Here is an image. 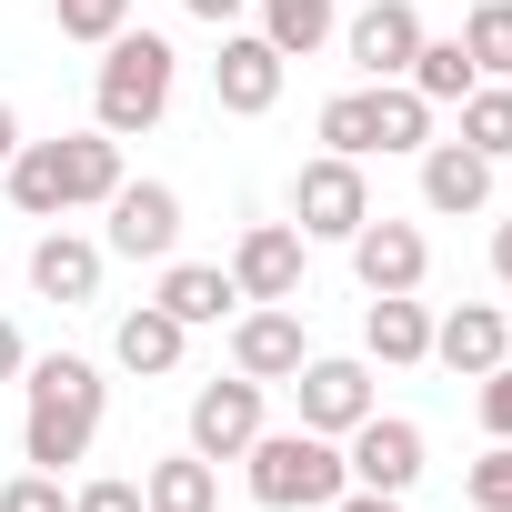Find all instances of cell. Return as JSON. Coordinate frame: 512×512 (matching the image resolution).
<instances>
[{"mask_svg": "<svg viewBox=\"0 0 512 512\" xmlns=\"http://www.w3.org/2000/svg\"><path fill=\"white\" fill-rule=\"evenodd\" d=\"M111 31H131V0H61V41H111Z\"/></svg>", "mask_w": 512, "mask_h": 512, "instance_id": "cell-28", "label": "cell"}, {"mask_svg": "<svg viewBox=\"0 0 512 512\" xmlns=\"http://www.w3.org/2000/svg\"><path fill=\"white\" fill-rule=\"evenodd\" d=\"M0 181H11V201L31 221H61V211H101L131 171H121V141L111 131H71V141H21Z\"/></svg>", "mask_w": 512, "mask_h": 512, "instance_id": "cell-2", "label": "cell"}, {"mask_svg": "<svg viewBox=\"0 0 512 512\" xmlns=\"http://www.w3.org/2000/svg\"><path fill=\"white\" fill-rule=\"evenodd\" d=\"M31 372V342H21V322H0V382H21Z\"/></svg>", "mask_w": 512, "mask_h": 512, "instance_id": "cell-34", "label": "cell"}, {"mask_svg": "<svg viewBox=\"0 0 512 512\" xmlns=\"http://www.w3.org/2000/svg\"><path fill=\"white\" fill-rule=\"evenodd\" d=\"M352 272H362V292H422V272H432L422 221H362L352 231Z\"/></svg>", "mask_w": 512, "mask_h": 512, "instance_id": "cell-14", "label": "cell"}, {"mask_svg": "<svg viewBox=\"0 0 512 512\" xmlns=\"http://www.w3.org/2000/svg\"><path fill=\"white\" fill-rule=\"evenodd\" d=\"M462 492H472V512H512V442H492V452L472 462V482H462Z\"/></svg>", "mask_w": 512, "mask_h": 512, "instance_id": "cell-29", "label": "cell"}, {"mask_svg": "<svg viewBox=\"0 0 512 512\" xmlns=\"http://www.w3.org/2000/svg\"><path fill=\"white\" fill-rule=\"evenodd\" d=\"M181 332H201V322H231L241 312V282H231V262H161V292H151Z\"/></svg>", "mask_w": 512, "mask_h": 512, "instance_id": "cell-18", "label": "cell"}, {"mask_svg": "<svg viewBox=\"0 0 512 512\" xmlns=\"http://www.w3.org/2000/svg\"><path fill=\"white\" fill-rule=\"evenodd\" d=\"M342 472H352L362 492H412V482H422V422L362 412V422L342 432Z\"/></svg>", "mask_w": 512, "mask_h": 512, "instance_id": "cell-7", "label": "cell"}, {"mask_svg": "<svg viewBox=\"0 0 512 512\" xmlns=\"http://www.w3.org/2000/svg\"><path fill=\"white\" fill-rule=\"evenodd\" d=\"M492 171H502V161H482L472 141H422V211H442V221L482 211V201H492Z\"/></svg>", "mask_w": 512, "mask_h": 512, "instance_id": "cell-16", "label": "cell"}, {"mask_svg": "<svg viewBox=\"0 0 512 512\" xmlns=\"http://www.w3.org/2000/svg\"><path fill=\"white\" fill-rule=\"evenodd\" d=\"M21 392H31V412H21V462H31V472H61V462H81V452L101 442V412H111L101 362L51 352V362L21 372Z\"/></svg>", "mask_w": 512, "mask_h": 512, "instance_id": "cell-1", "label": "cell"}, {"mask_svg": "<svg viewBox=\"0 0 512 512\" xmlns=\"http://www.w3.org/2000/svg\"><path fill=\"white\" fill-rule=\"evenodd\" d=\"M452 41L472 51V71H482V81H512V0H472Z\"/></svg>", "mask_w": 512, "mask_h": 512, "instance_id": "cell-25", "label": "cell"}, {"mask_svg": "<svg viewBox=\"0 0 512 512\" xmlns=\"http://www.w3.org/2000/svg\"><path fill=\"white\" fill-rule=\"evenodd\" d=\"M231 282H241V302H302V231L292 221H251L231 241Z\"/></svg>", "mask_w": 512, "mask_h": 512, "instance_id": "cell-13", "label": "cell"}, {"mask_svg": "<svg viewBox=\"0 0 512 512\" xmlns=\"http://www.w3.org/2000/svg\"><path fill=\"white\" fill-rule=\"evenodd\" d=\"M322 151H342V161H372V151H382V111H372V81L322 101Z\"/></svg>", "mask_w": 512, "mask_h": 512, "instance_id": "cell-24", "label": "cell"}, {"mask_svg": "<svg viewBox=\"0 0 512 512\" xmlns=\"http://www.w3.org/2000/svg\"><path fill=\"white\" fill-rule=\"evenodd\" d=\"M362 221H372V181H362V161L322 151V161L292 171V231H302V241H352Z\"/></svg>", "mask_w": 512, "mask_h": 512, "instance_id": "cell-5", "label": "cell"}, {"mask_svg": "<svg viewBox=\"0 0 512 512\" xmlns=\"http://www.w3.org/2000/svg\"><path fill=\"white\" fill-rule=\"evenodd\" d=\"M432 362L462 372V382H482L492 362H512V322H502L492 302H452V312L432 322Z\"/></svg>", "mask_w": 512, "mask_h": 512, "instance_id": "cell-15", "label": "cell"}, {"mask_svg": "<svg viewBox=\"0 0 512 512\" xmlns=\"http://www.w3.org/2000/svg\"><path fill=\"white\" fill-rule=\"evenodd\" d=\"M292 402H302V432H332V442H342L362 412H382V402H372V362H362V352H312V362L292 372Z\"/></svg>", "mask_w": 512, "mask_h": 512, "instance_id": "cell-6", "label": "cell"}, {"mask_svg": "<svg viewBox=\"0 0 512 512\" xmlns=\"http://www.w3.org/2000/svg\"><path fill=\"white\" fill-rule=\"evenodd\" d=\"M482 432H492V442H512V362H492V372H482Z\"/></svg>", "mask_w": 512, "mask_h": 512, "instance_id": "cell-32", "label": "cell"}, {"mask_svg": "<svg viewBox=\"0 0 512 512\" xmlns=\"http://www.w3.org/2000/svg\"><path fill=\"white\" fill-rule=\"evenodd\" d=\"M0 512H71L61 472H21V482H0Z\"/></svg>", "mask_w": 512, "mask_h": 512, "instance_id": "cell-30", "label": "cell"}, {"mask_svg": "<svg viewBox=\"0 0 512 512\" xmlns=\"http://www.w3.org/2000/svg\"><path fill=\"white\" fill-rule=\"evenodd\" d=\"M101 211H111L101 251H121V262H171V241H181V191L171 181H121Z\"/></svg>", "mask_w": 512, "mask_h": 512, "instance_id": "cell-9", "label": "cell"}, {"mask_svg": "<svg viewBox=\"0 0 512 512\" xmlns=\"http://www.w3.org/2000/svg\"><path fill=\"white\" fill-rule=\"evenodd\" d=\"M171 81H181V51L161 31H111L101 41V71H91V131L131 141L171 111Z\"/></svg>", "mask_w": 512, "mask_h": 512, "instance_id": "cell-3", "label": "cell"}, {"mask_svg": "<svg viewBox=\"0 0 512 512\" xmlns=\"http://www.w3.org/2000/svg\"><path fill=\"white\" fill-rule=\"evenodd\" d=\"M502 322H512V312H502Z\"/></svg>", "mask_w": 512, "mask_h": 512, "instance_id": "cell-38", "label": "cell"}, {"mask_svg": "<svg viewBox=\"0 0 512 512\" xmlns=\"http://www.w3.org/2000/svg\"><path fill=\"white\" fill-rule=\"evenodd\" d=\"M332 512H402V492H362V482H342V492H332Z\"/></svg>", "mask_w": 512, "mask_h": 512, "instance_id": "cell-33", "label": "cell"}, {"mask_svg": "<svg viewBox=\"0 0 512 512\" xmlns=\"http://www.w3.org/2000/svg\"><path fill=\"white\" fill-rule=\"evenodd\" d=\"M402 81H412V91H422V101H432V111H442V101H462V91H472V81H482V71H472V51H462V41H422V51H412V71H402Z\"/></svg>", "mask_w": 512, "mask_h": 512, "instance_id": "cell-26", "label": "cell"}, {"mask_svg": "<svg viewBox=\"0 0 512 512\" xmlns=\"http://www.w3.org/2000/svg\"><path fill=\"white\" fill-rule=\"evenodd\" d=\"M312 362V332H302V312L292 302H251V312H231V372H251V382H292Z\"/></svg>", "mask_w": 512, "mask_h": 512, "instance_id": "cell-8", "label": "cell"}, {"mask_svg": "<svg viewBox=\"0 0 512 512\" xmlns=\"http://www.w3.org/2000/svg\"><path fill=\"white\" fill-rule=\"evenodd\" d=\"M492 282H502V292H512V221H502V231H492Z\"/></svg>", "mask_w": 512, "mask_h": 512, "instance_id": "cell-36", "label": "cell"}, {"mask_svg": "<svg viewBox=\"0 0 512 512\" xmlns=\"http://www.w3.org/2000/svg\"><path fill=\"white\" fill-rule=\"evenodd\" d=\"M11 151H21V111L0 101V171H11Z\"/></svg>", "mask_w": 512, "mask_h": 512, "instance_id": "cell-37", "label": "cell"}, {"mask_svg": "<svg viewBox=\"0 0 512 512\" xmlns=\"http://www.w3.org/2000/svg\"><path fill=\"white\" fill-rule=\"evenodd\" d=\"M71 512H141V482L101 472V482H81V492H71Z\"/></svg>", "mask_w": 512, "mask_h": 512, "instance_id": "cell-31", "label": "cell"}, {"mask_svg": "<svg viewBox=\"0 0 512 512\" xmlns=\"http://www.w3.org/2000/svg\"><path fill=\"white\" fill-rule=\"evenodd\" d=\"M141 512H221V462L201 452H171L141 472Z\"/></svg>", "mask_w": 512, "mask_h": 512, "instance_id": "cell-21", "label": "cell"}, {"mask_svg": "<svg viewBox=\"0 0 512 512\" xmlns=\"http://www.w3.org/2000/svg\"><path fill=\"white\" fill-rule=\"evenodd\" d=\"M181 11H191V21H211V31H231V21L251 11V0H181Z\"/></svg>", "mask_w": 512, "mask_h": 512, "instance_id": "cell-35", "label": "cell"}, {"mask_svg": "<svg viewBox=\"0 0 512 512\" xmlns=\"http://www.w3.org/2000/svg\"><path fill=\"white\" fill-rule=\"evenodd\" d=\"M452 111H462V131H452V141H472L482 161H512V81H472Z\"/></svg>", "mask_w": 512, "mask_h": 512, "instance_id": "cell-23", "label": "cell"}, {"mask_svg": "<svg viewBox=\"0 0 512 512\" xmlns=\"http://www.w3.org/2000/svg\"><path fill=\"white\" fill-rule=\"evenodd\" d=\"M282 51L262 41V31H221V61H211V101L231 111V121H262L272 101H282Z\"/></svg>", "mask_w": 512, "mask_h": 512, "instance_id": "cell-12", "label": "cell"}, {"mask_svg": "<svg viewBox=\"0 0 512 512\" xmlns=\"http://www.w3.org/2000/svg\"><path fill=\"white\" fill-rule=\"evenodd\" d=\"M372 111H382V151H422L432 141V101L412 81H372Z\"/></svg>", "mask_w": 512, "mask_h": 512, "instance_id": "cell-27", "label": "cell"}, {"mask_svg": "<svg viewBox=\"0 0 512 512\" xmlns=\"http://www.w3.org/2000/svg\"><path fill=\"white\" fill-rule=\"evenodd\" d=\"M262 11V41L282 51V61H312L332 31H342V0H251Z\"/></svg>", "mask_w": 512, "mask_h": 512, "instance_id": "cell-22", "label": "cell"}, {"mask_svg": "<svg viewBox=\"0 0 512 512\" xmlns=\"http://www.w3.org/2000/svg\"><path fill=\"white\" fill-rule=\"evenodd\" d=\"M422 41H432V31H422V0H372V11L342 21V51H352L362 81H402Z\"/></svg>", "mask_w": 512, "mask_h": 512, "instance_id": "cell-11", "label": "cell"}, {"mask_svg": "<svg viewBox=\"0 0 512 512\" xmlns=\"http://www.w3.org/2000/svg\"><path fill=\"white\" fill-rule=\"evenodd\" d=\"M181 352H191V332L161 312V302H141V312H121V332H111V362L131 372V382H161V372H181Z\"/></svg>", "mask_w": 512, "mask_h": 512, "instance_id": "cell-20", "label": "cell"}, {"mask_svg": "<svg viewBox=\"0 0 512 512\" xmlns=\"http://www.w3.org/2000/svg\"><path fill=\"white\" fill-rule=\"evenodd\" d=\"M31 292L61 302V312L101 302V241H81V231H41V241H31Z\"/></svg>", "mask_w": 512, "mask_h": 512, "instance_id": "cell-17", "label": "cell"}, {"mask_svg": "<svg viewBox=\"0 0 512 512\" xmlns=\"http://www.w3.org/2000/svg\"><path fill=\"white\" fill-rule=\"evenodd\" d=\"M362 352H372V362H392V372L432 362V312H422L412 292H372V312H362Z\"/></svg>", "mask_w": 512, "mask_h": 512, "instance_id": "cell-19", "label": "cell"}, {"mask_svg": "<svg viewBox=\"0 0 512 512\" xmlns=\"http://www.w3.org/2000/svg\"><path fill=\"white\" fill-rule=\"evenodd\" d=\"M241 462H251V502H262V512H332V492L352 482L342 472V442L332 432H302V422L292 432L262 422V442H251Z\"/></svg>", "mask_w": 512, "mask_h": 512, "instance_id": "cell-4", "label": "cell"}, {"mask_svg": "<svg viewBox=\"0 0 512 512\" xmlns=\"http://www.w3.org/2000/svg\"><path fill=\"white\" fill-rule=\"evenodd\" d=\"M251 442H262V382H251V372L201 382V392H191V452H201V462H241Z\"/></svg>", "mask_w": 512, "mask_h": 512, "instance_id": "cell-10", "label": "cell"}]
</instances>
